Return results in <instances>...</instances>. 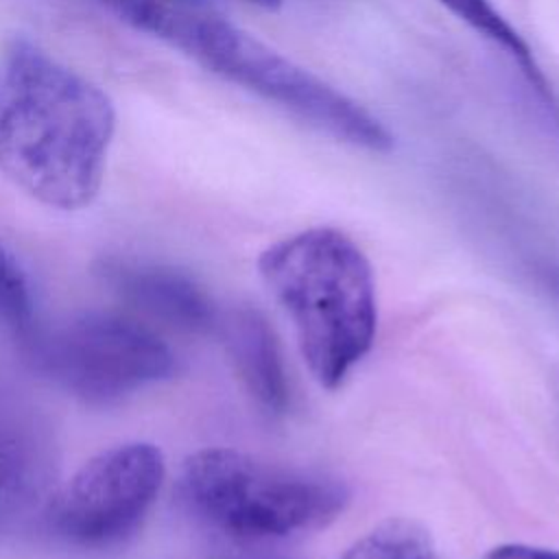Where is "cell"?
Wrapping results in <instances>:
<instances>
[{
    "label": "cell",
    "mask_w": 559,
    "mask_h": 559,
    "mask_svg": "<svg viewBox=\"0 0 559 559\" xmlns=\"http://www.w3.org/2000/svg\"><path fill=\"white\" fill-rule=\"evenodd\" d=\"M116 131L109 96L26 37L0 52V173L31 199L81 210L100 190Z\"/></svg>",
    "instance_id": "1"
},
{
    "label": "cell",
    "mask_w": 559,
    "mask_h": 559,
    "mask_svg": "<svg viewBox=\"0 0 559 559\" xmlns=\"http://www.w3.org/2000/svg\"><path fill=\"white\" fill-rule=\"evenodd\" d=\"M258 269L314 380L338 386L371 349L378 325L373 271L362 249L341 229L310 227L266 247Z\"/></svg>",
    "instance_id": "2"
},
{
    "label": "cell",
    "mask_w": 559,
    "mask_h": 559,
    "mask_svg": "<svg viewBox=\"0 0 559 559\" xmlns=\"http://www.w3.org/2000/svg\"><path fill=\"white\" fill-rule=\"evenodd\" d=\"M183 504L236 539H277L336 520L349 489L338 478L273 463L234 448L190 454L179 474Z\"/></svg>",
    "instance_id": "3"
},
{
    "label": "cell",
    "mask_w": 559,
    "mask_h": 559,
    "mask_svg": "<svg viewBox=\"0 0 559 559\" xmlns=\"http://www.w3.org/2000/svg\"><path fill=\"white\" fill-rule=\"evenodd\" d=\"M24 341L37 371L87 404L118 402L175 371L170 347L124 314L85 312Z\"/></svg>",
    "instance_id": "4"
},
{
    "label": "cell",
    "mask_w": 559,
    "mask_h": 559,
    "mask_svg": "<svg viewBox=\"0 0 559 559\" xmlns=\"http://www.w3.org/2000/svg\"><path fill=\"white\" fill-rule=\"evenodd\" d=\"M166 476L164 454L146 441L107 448L85 461L46 502V524L66 544L107 548L146 518Z\"/></svg>",
    "instance_id": "5"
},
{
    "label": "cell",
    "mask_w": 559,
    "mask_h": 559,
    "mask_svg": "<svg viewBox=\"0 0 559 559\" xmlns=\"http://www.w3.org/2000/svg\"><path fill=\"white\" fill-rule=\"evenodd\" d=\"M210 72L258 94L317 131L371 153H389L393 135L360 103L240 26L221 46Z\"/></svg>",
    "instance_id": "6"
},
{
    "label": "cell",
    "mask_w": 559,
    "mask_h": 559,
    "mask_svg": "<svg viewBox=\"0 0 559 559\" xmlns=\"http://www.w3.org/2000/svg\"><path fill=\"white\" fill-rule=\"evenodd\" d=\"M57 454L46 417L0 384V526L31 515L52 496Z\"/></svg>",
    "instance_id": "7"
},
{
    "label": "cell",
    "mask_w": 559,
    "mask_h": 559,
    "mask_svg": "<svg viewBox=\"0 0 559 559\" xmlns=\"http://www.w3.org/2000/svg\"><path fill=\"white\" fill-rule=\"evenodd\" d=\"M109 290L131 310L175 330L207 332L218 314L205 290L186 273L127 258H105L96 269Z\"/></svg>",
    "instance_id": "8"
},
{
    "label": "cell",
    "mask_w": 559,
    "mask_h": 559,
    "mask_svg": "<svg viewBox=\"0 0 559 559\" xmlns=\"http://www.w3.org/2000/svg\"><path fill=\"white\" fill-rule=\"evenodd\" d=\"M218 328L236 373L251 397L271 413H284L288 406V382L266 319L258 310L238 308L218 319Z\"/></svg>",
    "instance_id": "9"
},
{
    "label": "cell",
    "mask_w": 559,
    "mask_h": 559,
    "mask_svg": "<svg viewBox=\"0 0 559 559\" xmlns=\"http://www.w3.org/2000/svg\"><path fill=\"white\" fill-rule=\"evenodd\" d=\"M448 11H452L459 20H463L478 35L489 39L493 46L502 48L509 59L518 66L522 79L535 92L537 100L559 127V100L555 96L552 85L548 83L542 66L537 63L533 48L526 39L504 20V15L491 4V0H439Z\"/></svg>",
    "instance_id": "10"
},
{
    "label": "cell",
    "mask_w": 559,
    "mask_h": 559,
    "mask_svg": "<svg viewBox=\"0 0 559 559\" xmlns=\"http://www.w3.org/2000/svg\"><path fill=\"white\" fill-rule=\"evenodd\" d=\"M341 559H437V555L426 528L395 518L371 528Z\"/></svg>",
    "instance_id": "11"
},
{
    "label": "cell",
    "mask_w": 559,
    "mask_h": 559,
    "mask_svg": "<svg viewBox=\"0 0 559 559\" xmlns=\"http://www.w3.org/2000/svg\"><path fill=\"white\" fill-rule=\"evenodd\" d=\"M0 319L26 338L37 325L33 321V299L28 280L17 260L0 245Z\"/></svg>",
    "instance_id": "12"
},
{
    "label": "cell",
    "mask_w": 559,
    "mask_h": 559,
    "mask_svg": "<svg viewBox=\"0 0 559 559\" xmlns=\"http://www.w3.org/2000/svg\"><path fill=\"white\" fill-rule=\"evenodd\" d=\"M485 559H559V550L531 544H502L496 546Z\"/></svg>",
    "instance_id": "13"
},
{
    "label": "cell",
    "mask_w": 559,
    "mask_h": 559,
    "mask_svg": "<svg viewBox=\"0 0 559 559\" xmlns=\"http://www.w3.org/2000/svg\"><path fill=\"white\" fill-rule=\"evenodd\" d=\"M247 2L258 4V7H262V9H277V7L282 4V0H247Z\"/></svg>",
    "instance_id": "14"
}]
</instances>
